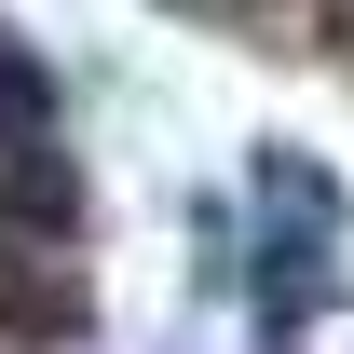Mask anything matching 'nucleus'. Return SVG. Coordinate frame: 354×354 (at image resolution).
<instances>
[{"label": "nucleus", "instance_id": "nucleus-3", "mask_svg": "<svg viewBox=\"0 0 354 354\" xmlns=\"http://www.w3.org/2000/svg\"><path fill=\"white\" fill-rule=\"evenodd\" d=\"M82 327H95V300H82L68 245H0V341L14 354H68Z\"/></svg>", "mask_w": 354, "mask_h": 354}, {"label": "nucleus", "instance_id": "nucleus-1", "mask_svg": "<svg viewBox=\"0 0 354 354\" xmlns=\"http://www.w3.org/2000/svg\"><path fill=\"white\" fill-rule=\"evenodd\" d=\"M245 327H259V354H300L313 313L341 300V177L300 164V150H259V177H245Z\"/></svg>", "mask_w": 354, "mask_h": 354}, {"label": "nucleus", "instance_id": "nucleus-2", "mask_svg": "<svg viewBox=\"0 0 354 354\" xmlns=\"http://www.w3.org/2000/svg\"><path fill=\"white\" fill-rule=\"evenodd\" d=\"M0 245H82V150H68V123L0 136Z\"/></svg>", "mask_w": 354, "mask_h": 354}]
</instances>
